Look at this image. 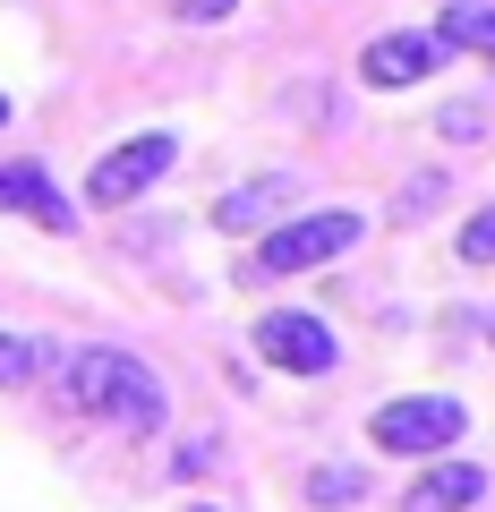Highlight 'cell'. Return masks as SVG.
<instances>
[{
    "mask_svg": "<svg viewBox=\"0 0 495 512\" xmlns=\"http://www.w3.org/2000/svg\"><path fill=\"white\" fill-rule=\"evenodd\" d=\"M60 393H69V410H86V419H120L129 436H154V427L171 419L154 367L137 359V350H111V342L69 350V359H60Z\"/></svg>",
    "mask_w": 495,
    "mask_h": 512,
    "instance_id": "6da1fadb",
    "label": "cell"
},
{
    "mask_svg": "<svg viewBox=\"0 0 495 512\" xmlns=\"http://www.w3.org/2000/svg\"><path fill=\"white\" fill-rule=\"evenodd\" d=\"M367 231V214H350V205H316V214H282L274 231H265V248L239 265V282H291V274H316V265H333V256H350Z\"/></svg>",
    "mask_w": 495,
    "mask_h": 512,
    "instance_id": "7a4b0ae2",
    "label": "cell"
},
{
    "mask_svg": "<svg viewBox=\"0 0 495 512\" xmlns=\"http://www.w3.org/2000/svg\"><path fill=\"white\" fill-rule=\"evenodd\" d=\"M461 427H470V410L453 402V393H402V402H385L376 419H367V444L376 453H453Z\"/></svg>",
    "mask_w": 495,
    "mask_h": 512,
    "instance_id": "3957f363",
    "label": "cell"
},
{
    "mask_svg": "<svg viewBox=\"0 0 495 512\" xmlns=\"http://www.w3.org/2000/svg\"><path fill=\"white\" fill-rule=\"evenodd\" d=\"M171 163H180V137H171V128H146V137H129V146H111L103 163L86 171V197L103 205V214H120V205H137V197H146V188L163 180Z\"/></svg>",
    "mask_w": 495,
    "mask_h": 512,
    "instance_id": "277c9868",
    "label": "cell"
},
{
    "mask_svg": "<svg viewBox=\"0 0 495 512\" xmlns=\"http://www.w3.org/2000/svg\"><path fill=\"white\" fill-rule=\"evenodd\" d=\"M257 350H265V367H282V376H325V367L342 359L333 325H325V316H308V308H274L257 325Z\"/></svg>",
    "mask_w": 495,
    "mask_h": 512,
    "instance_id": "5b68a950",
    "label": "cell"
},
{
    "mask_svg": "<svg viewBox=\"0 0 495 512\" xmlns=\"http://www.w3.org/2000/svg\"><path fill=\"white\" fill-rule=\"evenodd\" d=\"M282 214H299V180H291V171H257V180H239V188L214 197V231H231V239L274 231Z\"/></svg>",
    "mask_w": 495,
    "mask_h": 512,
    "instance_id": "8992f818",
    "label": "cell"
},
{
    "mask_svg": "<svg viewBox=\"0 0 495 512\" xmlns=\"http://www.w3.org/2000/svg\"><path fill=\"white\" fill-rule=\"evenodd\" d=\"M0 214L43 222V231H77V205L52 188V171H43V163H0Z\"/></svg>",
    "mask_w": 495,
    "mask_h": 512,
    "instance_id": "52a82bcc",
    "label": "cell"
},
{
    "mask_svg": "<svg viewBox=\"0 0 495 512\" xmlns=\"http://www.w3.org/2000/svg\"><path fill=\"white\" fill-rule=\"evenodd\" d=\"M359 77L376 94H410L419 77H436V43H427V35H376L359 52Z\"/></svg>",
    "mask_w": 495,
    "mask_h": 512,
    "instance_id": "ba28073f",
    "label": "cell"
},
{
    "mask_svg": "<svg viewBox=\"0 0 495 512\" xmlns=\"http://www.w3.org/2000/svg\"><path fill=\"white\" fill-rule=\"evenodd\" d=\"M478 495H487V470L478 461H427L402 487V512H470Z\"/></svg>",
    "mask_w": 495,
    "mask_h": 512,
    "instance_id": "9c48e42d",
    "label": "cell"
},
{
    "mask_svg": "<svg viewBox=\"0 0 495 512\" xmlns=\"http://www.w3.org/2000/svg\"><path fill=\"white\" fill-rule=\"evenodd\" d=\"M427 43H436V52H478V60H495V0H453V9H436Z\"/></svg>",
    "mask_w": 495,
    "mask_h": 512,
    "instance_id": "30bf717a",
    "label": "cell"
},
{
    "mask_svg": "<svg viewBox=\"0 0 495 512\" xmlns=\"http://www.w3.org/2000/svg\"><path fill=\"white\" fill-rule=\"evenodd\" d=\"M308 504H325V512L367 504V470H350V461H316V470H308Z\"/></svg>",
    "mask_w": 495,
    "mask_h": 512,
    "instance_id": "8fae6325",
    "label": "cell"
},
{
    "mask_svg": "<svg viewBox=\"0 0 495 512\" xmlns=\"http://www.w3.org/2000/svg\"><path fill=\"white\" fill-rule=\"evenodd\" d=\"M43 367H52V350H43V342H26V333H0V393H9V384H35Z\"/></svg>",
    "mask_w": 495,
    "mask_h": 512,
    "instance_id": "7c38bea8",
    "label": "cell"
},
{
    "mask_svg": "<svg viewBox=\"0 0 495 512\" xmlns=\"http://www.w3.org/2000/svg\"><path fill=\"white\" fill-rule=\"evenodd\" d=\"M453 256H461V265H495V205H478V214L461 222V239H453Z\"/></svg>",
    "mask_w": 495,
    "mask_h": 512,
    "instance_id": "4fadbf2b",
    "label": "cell"
},
{
    "mask_svg": "<svg viewBox=\"0 0 495 512\" xmlns=\"http://www.w3.org/2000/svg\"><path fill=\"white\" fill-rule=\"evenodd\" d=\"M436 137H444V146H478V137H487V111H478V103H444L436 111Z\"/></svg>",
    "mask_w": 495,
    "mask_h": 512,
    "instance_id": "5bb4252c",
    "label": "cell"
},
{
    "mask_svg": "<svg viewBox=\"0 0 495 512\" xmlns=\"http://www.w3.org/2000/svg\"><path fill=\"white\" fill-rule=\"evenodd\" d=\"M171 9H180L188 26H222V18H231V9H239V0H171Z\"/></svg>",
    "mask_w": 495,
    "mask_h": 512,
    "instance_id": "9a60e30c",
    "label": "cell"
},
{
    "mask_svg": "<svg viewBox=\"0 0 495 512\" xmlns=\"http://www.w3.org/2000/svg\"><path fill=\"white\" fill-rule=\"evenodd\" d=\"M419 205H436V180H410L402 188V222H419Z\"/></svg>",
    "mask_w": 495,
    "mask_h": 512,
    "instance_id": "2e32d148",
    "label": "cell"
},
{
    "mask_svg": "<svg viewBox=\"0 0 495 512\" xmlns=\"http://www.w3.org/2000/svg\"><path fill=\"white\" fill-rule=\"evenodd\" d=\"M0 128H9V94H0Z\"/></svg>",
    "mask_w": 495,
    "mask_h": 512,
    "instance_id": "e0dca14e",
    "label": "cell"
},
{
    "mask_svg": "<svg viewBox=\"0 0 495 512\" xmlns=\"http://www.w3.org/2000/svg\"><path fill=\"white\" fill-rule=\"evenodd\" d=\"M188 512H214V504H188Z\"/></svg>",
    "mask_w": 495,
    "mask_h": 512,
    "instance_id": "ac0fdd59",
    "label": "cell"
},
{
    "mask_svg": "<svg viewBox=\"0 0 495 512\" xmlns=\"http://www.w3.org/2000/svg\"><path fill=\"white\" fill-rule=\"evenodd\" d=\"M487 333H495V316H487Z\"/></svg>",
    "mask_w": 495,
    "mask_h": 512,
    "instance_id": "d6986e66",
    "label": "cell"
}]
</instances>
